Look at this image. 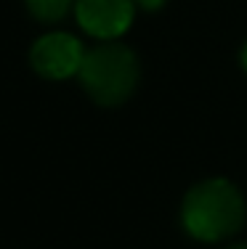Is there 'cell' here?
Masks as SVG:
<instances>
[{
	"mask_svg": "<svg viewBox=\"0 0 247 249\" xmlns=\"http://www.w3.org/2000/svg\"><path fill=\"white\" fill-rule=\"evenodd\" d=\"M29 58H32V67L38 74L48 77V80H64V77H72L75 72H80L85 53H82V45L72 35L54 32L35 43Z\"/></svg>",
	"mask_w": 247,
	"mask_h": 249,
	"instance_id": "obj_3",
	"label": "cell"
},
{
	"mask_svg": "<svg viewBox=\"0 0 247 249\" xmlns=\"http://www.w3.org/2000/svg\"><path fill=\"white\" fill-rule=\"evenodd\" d=\"M80 80L91 98L101 106H117L133 93L138 82V61L131 48L104 43L88 51L80 67Z\"/></svg>",
	"mask_w": 247,
	"mask_h": 249,
	"instance_id": "obj_2",
	"label": "cell"
},
{
	"mask_svg": "<svg viewBox=\"0 0 247 249\" xmlns=\"http://www.w3.org/2000/svg\"><path fill=\"white\" fill-rule=\"evenodd\" d=\"M245 220V201L228 180H208L189 191L184 201V225L202 241H221L237 233Z\"/></svg>",
	"mask_w": 247,
	"mask_h": 249,
	"instance_id": "obj_1",
	"label": "cell"
},
{
	"mask_svg": "<svg viewBox=\"0 0 247 249\" xmlns=\"http://www.w3.org/2000/svg\"><path fill=\"white\" fill-rule=\"evenodd\" d=\"M228 249H247V244H237V247H228Z\"/></svg>",
	"mask_w": 247,
	"mask_h": 249,
	"instance_id": "obj_8",
	"label": "cell"
},
{
	"mask_svg": "<svg viewBox=\"0 0 247 249\" xmlns=\"http://www.w3.org/2000/svg\"><path fill=\"white\" fill-rule=\"evenodd\" d=\"M72 0H27V8L40 21H58L69 11Z\"/></svg>",
	"mask_w": 247,
	"mask_h": 249,
	"instance_id": "obj_5",
	"label": "cell"
},
{
	"mask_svg": "<svg viewBox=\"0 0 247 249\" xmlns=\"http://www.w3.org/2000/svg\"><path fill=\"white\" fill-rule=\"evenodd\" d=\"M144 8H149V11H154V8H160V5L165 3V0H138Z\"/></svg>",
	"mask_w": 247,
	"mask_h": 249,
	"instance_id": "obj_6",
	"label": "cell"
},
{
	"mask_svg": "<svg viewBox=\"0 0 247 249\" xmlns=\"http://www.w3.org/2000/svg\"><path fill=\"white\" fill-rule=\"evenodd\" d=\"M242 67L247 69V45H245V48H242Z\"/></svg>",
	"mask_w": 247,
	"mask_h": 249,
	"instance_id": "obj_7",
	"label": "cell"
},
{
	"mask_svg": "<svg viewBox=\"0 0 247 249\" xmlns=\"http://www.w3.org/2000/svg\"><path fill=\"white\" fill-rule=\"evenodd\" d=\"M133 0H77V21L88 35L101 40L120 37L133 21Z\"/></svg>",
	"mask_w": 247,
	"mask_h": 249,
	"instance_id": "obj_4",
	"label": "cell"
}]
</instances>
